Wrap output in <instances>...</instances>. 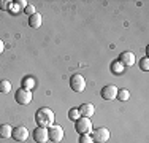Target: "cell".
I'll return each mask as SVG.
<instances>
[{
    "mask_svg": "<svg viewBox=\"0 0 149 143\" xmlns=\"http://www.w3.org/2000/svg\"><path fill=\"white\" fill-rule=\"evenodd\" d=\"M54 111L48 107H41V108L37 110L35 113V123H37V127H45L49 129L54 124Z\"/></svg>",
    "mask_w": 149,
    "mask_h": 143,
    "instance_id": "1",
    "label": "cell"
},
{
    "mask_svg": "<svg viewBox=\"0 0 149 143\" xmlns=\"http://www.w3.org/2000/svg\"><path fill=\"white\" fill-rule=\"evenodd\" d=\"M74 129L78 134H92V121L89 118H79L78 121H74Z\"/></svg>",
    "mask_w": 149,
    "mask_h": 143,
    "instance_id": "2",
    "label": "cell"
},
{
    "mask_svg": "<svg viewBox=\"0 0 149 143\" xmlns=\"http://www.w3.org/2000/svg\"><path fill=\"white\" fill-rule=\"evenodd\" d=\"M70 88L74 92H83L86 89V80H84L83 75H78L74 73L72 78H70Z\"/></svg>",
    "mask_w": 149,
    "mask_h": 143,
    "instance_id": "3",
    "label": "cell"
},
{
    "mask_svg": "<svg viewBox=\"0 0 149 143\" xmlns=\"http://www.w3.org/2000/svg\"><path fill=\"white\" fill-rule=\"evenodd\" d=\"M32 91H29V89H24V88H21V89H17L16 91V94H15V99H16V102L19 103V105H29V103L32 102Z\"/></svg>",
    "mask_w": 149,
    "mask_h": 143,
    "instance_id": "4",
    "label": "cell"
},
{
    "mask_svg": "<svg viewBox=\"0 0 149 143\" xmlns=\"http://www.w3.org/2000/svg\"><path fill=\"white\" fill-rule=\"evenodd\" d=\"M48 132H49V140L52 143H60L63 140V129L60 126H57V124H52L48 129Z\"/></svg>",
    "mask_w": 149,
    "mask_h": 143,
    "instance_id": "5",
    "label": "cell"
},
{
    "mask_svg": "<svg viewBox=\"0 0 149 143\" xmlns=\"http://www.w3.org/2000/svg\"><path fill=\"white\" fill-rule=\"evenodd\" d=\"M91 135L95 143H106L109 140V130L106 127H98L97 130H92Z\"/></svg>",
    "mask_w": 149,
    "mask_h": 143,
    "instance_id": "6",
    "label": "cell"
},
{
    "mask_svg": "<svg viewBox=\"0 0 149 143\" xmlns=\"http://www.w3.org/2000/svg\"><path fill=\"white\" fill-rule=\"evenodd\" d=\"M11 137H13V140H16V142H26L27 137H29V130L24 126H17V127L13 129Z\"/></svg>",
    "mask_w": 149,
    "mask_h": 143,
    "instance_id": "7",
    "label": "cell"
},
{
    "mask_svg": "<svg viewBox=\"0 0 149 143\" xmlns=\"http://www.w3.org/2000/svg\"><path fill=\"white\" fill-rule=\"evenodd\" d=\"M33 140L37 143H46L49 140V132L45 127H37L33 130Z\"/></svg>",
    "mask_w": 149,
    "mask_h": 143,
    "instance_id": "8",
    "label": "cell"
},
{
    "mask_svg": "<svg viewBox=\"0 0 149 143\" xmlns=\"http://www.w3.org/2000/svg\"><path fill=\"white\" fill-rule=\"evenodd\" d=\"M100 94L105 100H114L116 95H118V88H116L114 84H108V86H105V88H102Z\"/></svg>",
    "mask_w": 149,
    "mask_h": 143,
    "instance_id": "9",
    "label": "cell"
},
{
    "mask_svg": "<svg viewBox=\"0 0 149 143\" xmlns=\"http://www.w3.org/2000/svg\"><path fill=\"white\" fill-rule=\"evenodd\" d=\"M119 62L122 64L124 67H132L135 65V62H136V59H135V54L130 51H124L122 54L119 56Z\"/></svg>",
    "mask_w": 149,
    "mask_h": 143,
    "instance_id": "10",
    "label": "cell"
},
{
    "mask_svg": "<svg viewBox=\"0 0 149 143\" xmlns=\"http://www.w3.org/2000/svg\"><path fill=\"white\" fill-rule=\"evenodd\" d=\"M78 110H79L81 118H89V119L94 116V113H95V107L92 105V103H83Z\"/></svg>",
    "mask_w": 149,
    "mask_h": 143,
    "instance_id": "11",
    "label": "cell"
},
{
    "mask_svg": "<svg viewBox=\"0 0 149 143\" xmlns=\"http://www.w3.org/2000/svg\"><path fill=\"white\" fill-rule=\"evenodd\" d=\"M41 22H43V18H41L40 13H35L32 16H29V26L32 29H38L41 26Z\"/></svg>",
    "mask_w": 149,
    "mask_h": 143,
    "instance_id": "12",
    "label": "cell"
},
{
    "mask_svg": "<svg viewBox=\"0 0 149 143\" xmlns=\"http://www.w3.org/2000/svg\"><path fill=\"white\" fill-rule=\"evenodd\" d=\"M13 134V127L10 124H2L0 126V138H10Z\"/></svg>",
    "mask_w": 149,
    "mask_h": 143,
    "instance_id": "13",
    "label": "cell"
},
{
    "mask_svg": "<svg viewBox=\"0 0 149 143\" xmlns=\"http://www.w3.org/2000/svg\"><path fill=\"white\" fill-rule=\"evenodd\" d=\"M21 84H22V88L24 89H29V91H32V89L35 88V78H32V76H26L22 81H21Z\"/></svg>",
    "mask_w": 149,
    "mask_h": 143,
    "instance_id": "14",
    "label": "cell"
},
{
    "mask_svg": "<svg viewBox=\"0 0 149 143\" xmlns=\"http://www.w3.org/2000/svg\"><path fill=\"white\" fill-rule=\"evenodd\" d=\"M124 70H125V67H124L122 64L119 62V60H114V62L111 64V72H113V73H116V75H122V73H124Z\"/></svg>",
    "mask_w": 149,
    "mask_h": 143,
    "instance_id": "15",
    "label": "cell"
},
{
    "mask_svg": "<svg viewBox=\"0 0 149 143\" xmlns=\"http://www.w3.org/2000/svg\"><path fill=\"white\" fill-rule=\"evenodd\" d=\"M0 92H2V94L11 92V83H10L8 80H0Z\"/></svg>",
    "mask_w": 149,
    "mask_h": 143,
    "instance_id": "16",
    "label": "cell"
},
{
    "mask_svg": "<svg viewBox=\"0 0 149 143\" xmlns=\"http://www.w3.org/2000/svg\"><path fill=\"white\" fill-rule=\"evenodd\" d=\"M116 99H119L120 102H127V100L130 99V92L127 91V89H118V95H116Z\"/></svg>",
    "mask_w": 149,
    "mask_h": 143,
    "instance_id": "17",
    "label": "cell"
},
{
    "mask_svg": "<svg viewBox=\"0 0 149 143\" xmlns=\"http://www.w3.org/2000/svg\"><path fill=\"white\" fill-rule=\"evenodd\" d=\"M79 118H81V114H79V110H78V108H70L68 110V119L78 121Z\"/></svg>",
    "mask_w": 149,
    "mask_h": 143,
    "instance_id": "18",
    "label": "cell"
},
{
    "mask_svg": "<svg viewBox=\"0 0 149 143\" xmlns=\"http://www.w3.org/2000/svg\"><path fill=\"white\" fill-rule=\"evenodd\" d=\"M21 6L17 5V3H15V2H10L8 3V11L10 13H13V14H17V13H21Z\"/></svg>",
    "mask_w": 149,
    "mask_h": 143,
    "instance_id": "19",
    "label": "cell"
},
{
    "mask_svg": "<svg viewBox=\"0 0 149 143\" xmlns=\"http://www.w3.org/2000/svg\"><path fill=\"white\" fill-rule=\"evenodd\" d=\"M79 143H95L91 134H81L79 135Z\"/></svg>",
    "mask_w": 149,
    "mask_h": 143,
    "instance_id": "20",
    "label": "cell"
},
{
    "mask_svg": "<svg viewBox=\"0 0 149 143\" xmlns=\"http://www.w3.org/2000/svg\"><path fill=\"white\" fill-rule=\"evenodd\" d=\"M140 69L143 72H148L149 70V59L148 57H143V59L140 60Z\"/></svg>",
    "mask_w": 149,
    "mask_h": 143,
    "instance_id": "21",
    "label": "cell"
},
{
    "mask_svg": "<svg viewBox=\"0 0 149 143\" xmlns=\"http://www.w3.org/2000/svg\"><path fill=\"white\" fill-rule=\"evenodd\" d=\"M24 13H26V14H29V16H32V14H35L37 11H35V6L29 3V5H27L26 8H24Z\"/></svg>",
    "mask_w": 149,
    "mask_h": 143,
    "instance_id": "22",
    "label": "cell"
},
{
    "mask_svg": "<svg viewBox=\"0 0 149 143\" xmlns=\"http://www.w3.org/2000/svg\"><path fill=\"white\" fill-rule=\"evenodd\" d=\"M8 3L6 0H0V10H8Z\"/></svg>",
    "mask_w": 149,
    "mask_h": 143,
    "instance_id": "23",
    "label": "cell"
},
{
    "mask_svg": "<svg viewBox=\"0 0 149 143\" xmlns=\"http://www.w3.org/2000/svg\"><path fill=\"white\" fill-rule=\"evenodd\" d=\"M15 3H17V5H19V6H21V8H22V10H24V8H26V6H27V5H29V3H27V2H24V0H16V2H15Z\"/></svg>",
    "mask_w": 149,
    "mask_h": 143,
    "instance_id": "24",
    "label": "cell"
},
{
    "mask_svg": "<svg viewBox=\"0 0 149 143\" xmlns=\"http://www.w3.org/2000/svg\"><path fill=\"white\" fill-rule=\"evenodd\" d=\"M3 49H5V43H3L2 40H0V54L3 53Z\"/></svg>",
    "mask_w": 149,
    "mask_h": 143,
    "instance_id": "25",
    "label": "cell"
}]
</instances>
